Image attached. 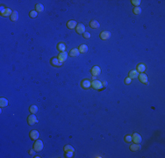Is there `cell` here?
Listing matches in <instances>:
<instances>
[{
  "label": "cell",
  "mask_w": 165,
  "mask_h": 158,
  "mask_svg": "<svg viewBox=\"0 0 165 158\" xmlns=\"http://www.w3.org/2000/svg\"><path fill=\"white\" fill-rule=\"evenodd\" d=\"M79 54H80L79 49H71L70 51H69V56H71V57H76V56L79 55Z\"/></svg>",
  "instance_id": "cell-16"
},
{
  "label": "cell",
  "mask_w": 165,
  "mask_h": 158,
  "mask_svg": "<svg viewBox=\"0 0 165 158\" xmlns=\"http://www.w3.org/2000/svg\"><path fill=\"white\" fill-rule=\"evenodd\" d=\"M141 148V147L140 143H134L130 146V150L132 151H138L140 150Z\"/></svg>",
  "instance_id": "cell-15"
},
{
  "label": "cell",
  "mask_w": 165,
  "mask_h": 158,
  "mask_svg": "<svg viewBox=\"0 0 165 158\" xmlns=\"http://www.w3.org/2000/svg\"><path fill=\"white\" fill-rule=\"evenodd\" d=\"M91 72H92V74L93 77H98V76H99L100 73H101V69H100L98 66H94V67H92Z\"/></svg>",
  "instance_id": "cell-6"
},
{
  "label": "cell",
  "mask_w": 165,
  "mask_h": 158,
  "mask_svg": "<svg viewBox=\"0 0 165 158\" xmlns=\"http://www.w3.org/2000/svg\"><path fill=\"white\" fill-rule=\"evenodd\" d=\"M89 25H90V26L92 28H93V29H97V28H98L99 26H100L98 21H97V20H92L89 23Z\"/></svg>",
  "instance_id": "cell-20"
},
{
  "label": "cell",
  "mask_w": 165,
  "mask_h": 158,
  "mask_svg": "<svg viewBox=\"0 0 165 158\" xmlns=\"http://www.w3.org/2000/svg\"><path fill=\"white\" fill-rule=\"evenodd\" d=\"M29 111H30V112L32 114H35L36 112H38V107L36 106V105H31L30 108H29Z\"/></svg>",
  "instance_id": "cell-25"
},
{
  "label": "cell",
  "mask_w": 165,
  "mask_h": 158,
  "mask_svg": "<svg viewBox=\"0 0 165 158\" xmlns=\"http://www.w3.org/2000/svg\"><path fill=\"white\" fill-rule=\"evenodd\" d=\"M65 156L66 157H68V158H71V157H73V154H74V152H65Z\"/></svg>",
  "instance_id": "cell-31"
},
{
  "label": "cell",
  "mask_w": 165,
  "mask_h": 158,
  "mask_svg": "<svg viewBox=\"0 0 165 158\" xmlns=\"http://www.w3.org/2000/svg\"><path fill=\"white\" fill-rule=\"evenodd\" d=\"M92 87L95 90H102L103 84L99 80H93L92 82Z\"/></svg>",
  "instance_id": "cell-2"
},
{
  "label": "cell",
  "mask_w": 165,
  "mask_h": 158,
  "mask_svg": "<svg viewBox=\"0 0 165 158\" xmlns=\"http://www.w3.org/2000/svg\"><path fill=\"white\" fill-rule=\"evenodd\" d=\"M81 86L83 89H85V90H88L90 89L91 87H92V83L90 82V80H88V79H84V80H83L81 83Z\"/></svg>",
  "instance_id": "cell-5"
},
{
  "label": "cell",
  "mask_w": 165,
  "mask_h": 158,
  "mask_svg": "<svg viewBox=\"0 0 165 158\" xmlns=\"http://www.w3.org/2000/svg\"><path fill=\"white\" fill-rule=\"evenodd\" d=\"M5 7H4V6H1V9H0V12H2L3 11L5 10Z\"/></svg>",
  "instance_id": "cell-35"
},
{
  "label": "cell",
  "mask_w": 165,
  "mask_h": 158,
  "mask_svg": "<svg viewBox=\"0 0 165 158\" xmlns=\"http://www.w3.org/2000/svg\"><path fill=\"white\" fill-rule=\"evenodd\" d=\"M138 77H139V80L141 82L142 84H148V81H147V76L145 74V73H141Z\"/></svg>",
  "instance_id": "cell-12"
},
{
  "label": "cell",
  "mask_w": 165,
  "mask_h": 158,
  "mask_svg": "<svg viewBox=\"0 0 165 158\" xmlns=\"http://www.w3.org/2000/svg\"><path fill=\"white\" fill-rule=\"evenodd\" d=\"M35 11L37 12H43L44 11V6L42 4H36L35 5Z\"/></svg>",
  "instance_id": "cell-24"
},
{
  "label": "cell",
  "mask_w": 165,
  "mask_h": 158,
  "mask_svg": "<svg viewBox=\"0 0 165 158\" xmlns=\"http://www.w3.org/2000/svg\"><path fill=\"white\" fill-rule=\"evenodd\" d=\"M8 105V100L5 97H1L0 98V107L1 108H5Z\"/></svg>",
  "instance_id": "cell-18"
},
{
  "label": "cell",
  "mask_w": 165,
  "mask_h": 158,
  "mask_svg": "<svg viewBox=\"0 0 165 158\" xmlns=\"http://www.w3.org/2000/svg\"><path fill=\"white\" fill-rule=\"evenodd\" d=\"M63 149H64V151L65 152H75V149H74V148L72 147V146H70V145H66L65 147L63 148Z\"/></svg>",
  "instance_id": "cell-26"
},
{
  "label": "cell",
  "mask_w": 165,
  "mask_h": 158,
  "mask_svg": "<svg viewBox=\"0 0 165 158\" xmlns=\"http://www.w3.org/2000/svg\"><path fill=\"white\" fill-rule=\"evenodd\" d=\"M76 33H79V34H84L85 33V26L82 23L77 24V26L76 27Z\"/></svg>",
  "instance_id": "cell-4"
},
{
  "label": "cell",
  "mask_w": 165,
  "mask_h": 158,
  "mask_svg": "<svg viewBox=\"0 0 165 158\" xmlns=\"http://www.w3.org/2000/svg\"><path fill=\"white\" fill-rule=\"evenodd\" d=\"M76 26H77V23L75 20H69L67 22V27L69 29H74L76 27Z\"/></svg>",
  "instance_id": "cell-14"
},
{
  "label": "cell",
  "mask_w": 165,
  "mask_h": 158,
  "mask_svg": "<svg viewBox=\"0 0 165 158\" xmlns=\"http://www.w3.org/2000/svg\"><path fill=\"white\" fill-rule=\"evenodd\" d=\"M146 70V65L144 63H139L137 65V71L140 73H143Z\"/></svg>",
  "instance_id": "cell-21"
},
{
  "label": "cell",
  "mask_w": 165,
  "mask_h": 158,
  "mask_svg": "<svg viewBox=\"0 0 165 158\" xmlns=\"http://www.w3.org/2000/svg\"><path fill=\"white\" fill-rule=\"evenodd\" d=\"M11 20L12 21H17L18 19V12H17V11H13L12 13V15H11L10 17Z\"/></svg>",
  "instance_id": "cell-17"
},
{
  "label": "cell",
  "mask_w": 165,
  "mask_h": 158,
  "mask_svg": "<svg viewBox=\"0 0 165 158\" xmlns=\"http://www.w3.org/2000/svg\"><path fill=\"white\" fill-rule=\"evenodd\" d=\"M34 152H35V150H34V149H32V150L29 151V154H30V155H32V156H33V155H34Z\"/></svg>",
  "instance_id": "cell-34"
},
{
  "label": "cell",
  "mask_w": 165,
  "mask_h": 158,
  "mask_svg": "<svg viewBox=\"0 0 165 158\" xmlns=\"http://www.w3.org/2000/svg\"><path fill=\"white\" fill-rule=\"evenodd\" d=\"M30 138L32 139L33 140H38L39 137H40V134L37 130H32L30 132Z\"/></svg>",
  "instance_id": "cell-11"
},
{
  "label": "cell",
  "mask_w": 165,
  "mask_h": 158,
  "mask_svg": "<svg viewBox=\"0 0 165 158\" xmlns=\"http://www.w3.org/2000/svg\"><path fill=\"white\" fill-rule=\"evenodd\" d=\"M57 58H58V60L61 61V62H64V61L67 60V58H68V53L65 51L61 52V53L59 54V55Z\"/></svg>",
  "instance_id": "cell-9"
},
{
  "label": "cell",
  "mask_w": 165,
  "mask_h": 158,
  "mask_svg": "<svg viewBox=\"0 0 165 158\" xmlns=\"http://www.w3.org/2000/svg\"><path fill=\"white\" fill-rule=\"evenodd\" d=\"M50 63L52 64V66H54V67L62 66V62H61V61L58 60V58H56V57H53V58L51 59Z\"/></svg>",
  "instance_id": "cell-8"
},
{
  "label": "cell",
  "mask_w": 165,
  "mask_h": 158,
  "mask_svg": "<svg viewBox=\"0 0 165 158\" xmlns=\"http://www.w3.org/2000/svg\"><path fill=\"white\" fill-rule=\"evenodd\" d=\"M124 140H125V141L127 143L132 142V135H126L124 138Z\"/></svg>",
  "instance_id": "cell-28"
},
{
  "label": "cell",
  "mask_w": 165,
  "mask_h": 158,
  "mask_svg": "<svg viewBox=\"0 0 165 158\" xmlns=\"http://www.w3.org/2000/svg\"><path fill=\"white\" fill-rule=\"evenodd\" d=\"M37 15H38V14H37V12H36L35 10L34 11H31L30 12V13H29V16H30L31 18H36V17H37Z\"/></svg>",
  "instance_id": "cell-29"
},
{
  "label": "cell",
  "mask_w": 165,
  "mask_h": 158,
  "mask_svg": "<svg viewBox=\"0 0 165 158\" xmlns=\"http://www.w3.org/2000/svg\"><path fill=\"white\" fill-rule=\"evenodd\" d=\"M138 76H139V72L137 70H131L128 74V77H130L131 79L136 78V77H138Z\"/></svg>",
  "instance_id": "cell-19"
},
{
  "label": "cell",
  "mask_w": 165,
  "mask_h": 158,
  "mask_svg": "<svg viewBox=\"0 0 165 158\" xmlns=\"http://www.w3.org/2000/svg\"><path fill=\"white\" fill-rule=\"evenodd\" d=\"M37 122H38V120H37V118H36V116L34 114H31V115L28 116L27 123L30 126H33L35 123H37Z\"/></svg>",
  "instance_id": "cell-3"
},
{
  "label": "cell",
  "mask_w": 165,
  "mask_h": 158,
  "mask_svg": "<svg viewBox=\"0 0 165 158\" xmlns=\"http://www.w3.org/2000/svg\"><path fill=\"white\" fill-rule=\"evenodd\" d=\"M79 51H80V53H86L87 51H88V46L87 45H85V44H83V45H81V46L79 47Z\"/></svg>",
  "instance_id": "cell-23"
},
{
  "label": "cell",
  "mask_w": 165,
  "mask_h": 158,
  "mask_svg": "<svg viewBox=\"0 0 165 158\" xmlns=\"http://www.w3.org/2000/svg\"><path fill=\"white\" fill-rule=\"evenodd\" d=\"M111 35H112V33H110L109 31H104V32H102V33H100V38H101V40L106 41V40L110 39Z\"/></svg>",
  "instance_id": "cell-10"
},
{
  "label": "cell",
  "mask_w": 165,
  "mask_h": 158,
  "mask_svg": "<svg viewBox=\"0 0 165 158\" xmlns=\"http://www.w3.org/2000/svg\"><path fill=\"white\" fill-rule=\"evenodd\" d=\"M131 3H132V5H135V7H136V6H140V5H141L140 0H132Z\"/></svg>",
  "instance_id": "cell-30"
},
{
  "label": "cell",
  "mask_w": 165,
  "mask_h": 158,
  "mask_svg": "<svg viewBox=\"0 0 165 158\" xmlns=\"http://www.w3.org/2000/svg\"><path fill=\"white\" fill-rule=\"evenodd\" d=\"M103 84L104 86H105V85H106V84H107V83H106V82H104V83H103V84Z\"/></svg>",
  "instance_id": "cell-36"
},
{
  "label": "cell",
  "mask_w": 165,
  "mask_h": 158,
  "mask_svg": "<svg viewBox=\"0 0 165 158\" xmlns=\"http://www.w3.org/2000/svg\"><path fill=\"white\" fill-rule=\"evenodd\" d=\"M141 9L140 6H136V7H134V14L139 15V14H141Z\"/></svg>",
  "instance_id": "cell-27"
},
{
  "label": "cell",
  "mask_w": 165,
  "mask_h": 158,
  "mask_svg": "<svg viewBox=\"0 0 165 158\" xmlns=\"http://www.w3.org/2000/svg\"><path fill=\"white\" fill-rule=\"evenodd\" d=\"M84 37L85 39H90L91 38V33H88V32H85V33H84Z\"/></svg>",
  "instance_id": "cell-33"
},
{
  "label": "cell",
  "mask_w": 165,
  "mask_h": 158,
  "mask_svg": "<svg viewBox=\"0 0 165 158\" xmlns=\"http://www.w3.org/2000/svg\"><path fill=\"white\" fill-rule=\"evenodd\" d=\"M57 49L61 52L65 51V49H66V45L64 43H62V42H60V43L57 44Z\"/></svg>",
  "instance_id": "cell-22"
},
{
  "label": "cell",
  "mask_w": 165,
  "mask_h": 158,
  "mask_svg": "<svg viewBox=\"0 0 165 158\" xmlns=\"http://www.w3.org/2000/svg\"><path fill=\"white\" fill-rule=\"evenodd\" d=\"M12 13V11L11 10L10 8H5V10L1 12V16L2 17H11Z\"/></svg>",
  "instance_id": "cell-13"
},
{
  "label": "cell",
  "mask_w": 165,
  "mask_h": 158,
  "mask_svg": "<svg viewBox=\"0 0 165 158\" xmlns=\"http://www.w3.org/2000/svg\"><path fill=\"white\" fill-rule=\"evenodd\" d=\"M132 140L134 143H141V140H142V138L139 134L134 133V134L132 135Z\"/></svg>",
  "instance_id": "cell-7"
},
{
  "label": "cell",
  "mask_w": 165,
  "mask_h": 158,
  "mask_svg": "<svg viewBox=\"0 0 165 158\" xmlns=\"http://www.w3.org/2000/svg\"><path fill=\"white\" fill-rule=\"evenodd\" d=\"M131 82H132V79L130 78V77H127V78H125V80H124V83L126 84H131Z\"/></svg>",
  "instance_id": "cell-32"
},
{
  "label": "cell",
  "mask_w": 165,
  "mask_h": 158,
  "mask_svg": "<svg viewBox=\"0 0 165 158\" xmlns=\"http://www.w3.org/2000/svg\"><path fill=\"white\" fill-rule=\"evenodd\" d=\"M33 149L36 152H40L43 149V141L41 140H36L35 142L33 143Z\"/></svg>",
  "instance_id": "cell-1"
}]
</instances>
